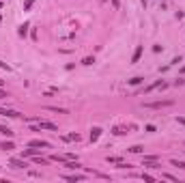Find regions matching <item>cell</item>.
I'll use <instances>...</instances> for the list:
<instances>
[{"instance_id": "cell-14", "label": "cell", "mask_w": 185, "mask_h": 183, "mask_svg": "<svg viewBox=\"0 0 185 183\" xmlns=\"http://www.w3.org/2000/svg\"><path fill=\"white\" fill-rule=\"evenodd\" d=\"M35 2H37V0H26V2H24V11H30Z\"/></svg>"}, {"instance_id": "cell-3", "label": "cell", "mask_w": 185, "mask_h": 183, "mask_svg": "<svg viewBox=\"0 0 185 183\" xmlns=\"http://www.w3.org/2000/svg\"><path fill=\"white\" fill-rule=\"evenodd\" d=\"M166 86H168V82H164V80H157V82H153V84H148V86L144 89V93L148 95V93L157 91V89H166Z\"/></svg>"}, {"instance_id": "cell-1", "label": "cell", "mask_w": 185, "mask_h": 183, "mask_svg": "<svg viewBox=\"0 0 185 183\" xmlns=\"http://www.w3.org/2000/svg\"><path fill=\"white\" fill-rule=\"evenodd\" d=\"M174 101L172 99H164V101H148V103H144V108H151V110H159V108H168V106H172Z\"/></svg>"}, {"instance_id": "cell-21", "label": "cell", "mask_w": 185, "mask_h": 183, "mask_svg": "<svg viewBox=\"0 0 185 183\" xmlns=\"http://www.w3.org/2000/svg\"><path fill=\"white\" fill-rule=\"evenodd\" d=\"M172 166H179V168H183V170H185V162H177V159H172Z\"/></svg>"}, {"instance_id": "cell-18", "label": "cell", "mask_w": 185, "mask_h": 183, "mask_svg": "<svg viewBox=\"0 0 185 183\" xmlns=\"http://www.w3.org/2000/svg\"><path fill=\"white\" fill-rule=\"evenodd\" d=\"M26 33H28V24H24V26L19 28V37H26Z\"/></svg>"}, {"instance_id": "cell-9", "label": "cell", "mask_w": 185, "mask_h": 183, "mask_svg": "<svg viewBox=\"0 0 185 183\" xmlns=\"http://www.w3.org/2000/svg\"><path fill=\"white\" fill-rule=\"evenodd\" d=\"M140 56H142V46L136 47V52H134V56H131V63H138V60H140Z\"/></svg>"}, {"instance_id": "cell-10", "label": "cell", "mask_w": 185, "mask_h": 183, "mask_svg": "<svg viewBox=\"0 0 185 183\" xmlns=\"http://www.w3.org/2000/svg\"><path fill=\"white\" fill-rule=\"evenodd\" d=\"M0 134H2V136H6V138H11V136H13V132H11V129H9L6 125H0Z\"/></svg>"}, {"instance_id": "cell-20", "label": "cell", "mask_w": 185, "mask_h": 183, "mask_svg": "<svg viewBox=\"0 0 185 183\" xmlns=\"http://www.w3.org/2000/svg\"><path fill=\"white\" fill-rule=\"evenodd\" d=\"M129 151H131V153H142V151H144V149H142V146H140V144H136V146H131V149H129Z\"/></svg>"}, {"instance_id": "cell-11", "label": "cell", "mask_w": 185, "mask_h": 183, "mask_svg": "<svg viewBox=\"0 0 185 183\" xmlns=\"http://www.w3.org/2000/svg\"><path fill=\"white\" fill-rule=\"evenodd\" d=\"M47 110H49V112H58V114H67L65 108H56V106H47Z\"/></svg>"}, {"instance_id": "cell-12", "label": "cell", "mask_w": 185, "mask_h": 183, "mask_svg": "<svg viewBox=\"0 0 185 183\" xmlns=\"http://www.w3.org/2000/svg\"><path fill=\"white\" fill-rule=\"evenodd\" d=\"M32 162H35V164H41V166H45V164H47V159H43L41 155H32Z\"/></svg>"}, {"instance_id": "cell-15", "label": "cell", "mask_w": 185, "mask_h": 183, "mask_svg": "<svg viewBox=\"0 0 185 183\" xmlns=\"http://www.w3.org/2000/svg\"><path fill=\"white\" fill-rule=\"evenodd\" d=\"M140 82H142V78H140V76H136V78H131V80H129V84H131V86H138Z\"/></svg>"}, {"instance_id": "cell-13", "label": "cell", "mask_w": 185, "mask_h": 183, "mask_svg": "<svg viewBox=\"0 0 185 183\" xmlns=\"http://www.w3.org/2000/svg\"><path fill=\"white\" fill-rule=\"evenodd\" d=\"M49 159H52V162H67L69 157H67V155H52Z\"/></svg>"}, {"instance_id": "cell-5", "label": "cell", "mask_w": 185, "mask_h": 183, "mask_svg": "<svg viewBox=\"0 0 185 183\" xmlns=\"http://www.w3.org/2000/svg\"><path fill=\"white\" fill-rule=\"evenodd\" d=\"M0 114H2V116H11V119H17V116H19V112H15V110H6V108H0Z\"/></svg>"}, {"instance_id": "cell-8", "label": "cell", "mask_w": 185, "mask_h": 183, "mask_svg": "<svg viewBox=\"0 0 185 183\" xmlns=\"http://www.w3.org/2000/svg\"><path fill=\"white\" fill-rule=\"evenodd\" d=\"M11 166L13 168H26V162L24 159H11Z\"/></svg>"}, {"instance_id": "cell-2", "label": "cell", "mask_w": 185, "mask_h": 183, "mask_svg": "<svg viewBox=\"0 0 185 183\" xmlns=\"http://www.w3.org/2000/svg\"><path fill=\"white\" fill-rule=\"evenodd\" d=\"M39 123V127H32V132H41V129H49V132H58V127L54 125V123H49V121H37Z\"/></svg>"}, {"instance_id": "cell-22", "label": "cell", "mask_w": 185, "mask_h": 183, "mask_svg": "<svg viewBox=\"0 0 185 183\" xmlns=\"http://www.w3.org/2000/svg\"><path fill=\"white\" fill-rule=\"evenodd\" d=\"M9 95H6V91H2V86H0V99H6Z\"/></svg>"}, {"instance_id": "cell-19", "label": "cell", "mask_w": 185, "mask_h": 183, "mask_svg": "<svg viewBox=\"0 0 185 183\" xmlns=\"http://www.w3.org/2000/svg\"><path fill=\"white\" fill-rule=\"evenodd\" d=\"M92 63H95V58H92V56H86V58L82 60V65H92Z\"/></svg>"}, {"instance_id": "cell-7", "label": "cell", "mask_w": 185, "mask_h": 183, "mask_svg": "<svg viewBox=\"0 0 185 183\" xmlns=\"http://www.w3.org/2000/svg\"><path fill=\"white\" fill-rule=\"evenodd\" d=\"M127 132H129V127H114V129H112L114 136H123V134H127Z\"/></svg>"}, {"instance_id": "cell-16", "label": "cell", "mask_w": 185, "mask_h": 183, "mask_svg": "<svg viewBox=\"0 0 185 183\" xmlns=\"http://www.w3.org/2000/svg\"><path fill=\"white\" fill-rule=\"evenodd\" d=\"M0 146H2L4 151H11V149H15V146H13V142H2Z\"/></svg>"}, {"instance_id": "cell-17", "label": "cell", "mask_w": 185, "mask_h": 183, "mask_svg": "<svg viewBox=\"0 0 185 183\" xmlns=\"http://www.w3.org/2000/svg\"><path fill=\"white\" fill-rule=\"evenodd\" d=\"M67 179H69V181H82L84 177H82V175H69Z\"/></svg>"}, {"instance_id": "cell-23", "label": "cell", "mask_w": 185, "mask_h": 183, "mask_svg": "<svg viewBox=\"0 0 185 183\" xmlns=\"http://www.w3.org/2000/svg\"><path fill=\"white\" fill-rule=\"evenodd\" d=\"M0 86H2V80H0Z\"/></svg>"}, {"instance_id": "cell-6", "label": "cell", "mask_w": 185, "mask_h": 183, "mask_svg": "<svg viewBox=\"0 0 185 183\" xmlns=\"http://www.w3.org/2000/svg\"><path fill=\"white\" fill-rule=\"evenodd\" d=\"M99 136H101V129H99V127H92L91 129V142H97Z\"/></svg>"}, {"instance_id": "cell-4", "label": "cell", "mask_w": 185, "mask_h": 183, "mask_svg": "<svg viewBox=\"0 0 185 183\" xmlns=\"http://www.w3.org/2000/svg\"><path fill=\"white\" fill-rule=\"evenodd\" d=\"M28 146H35V149H49V142H45V140H30Z\"/></svg>"}]
</instances>
